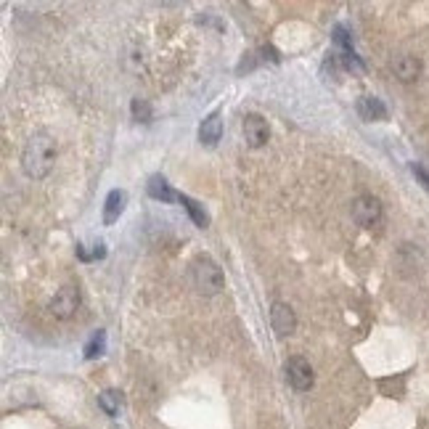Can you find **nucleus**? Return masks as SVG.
I'll return each mask as SVG.
<instances>
[{"label": "nucleus", "mask_w": 429, "mask_h": 429, "mask_svg": "<svg viewBox=\"0 0 429 429\" xmlns=\"http://www.w3.org/2000/svg\"><path fill=\"white\" fill-rule=\"evenodd\" d=\"M59 157V146H56V138L45 130H37L35 135H30L27 146L21 151V167L27 173V178L32 180H43Z\"/></svg>", "instance_id": "obj_1"}, {"label": "nucleus", "mask_w": 429, "mask_h": 429, "mask_svg": "<svg viewBox=\"0 0 429 429\" xmlns=\"http://www.w3.org/2000/svg\"><path fill=\"white\" fill-rule=\"evenodd\" d=\"M191 283L199 295L215 297L225 289V276H222L220 265L215 260H209L204 254H199L191 263Z\"/></svg>", "instance_id": "obj_2"}, {"label": "nucleus", "mask_w": 429, "mask_h": 429, "mask_svg": "<svg viewBox=\"0 0 429 429\" xmlns=\"http://www.w3.org/2000/svg\"><path fill=\"white\" fill-rule=\"evenodd\" d=\"M350 215H353V220H356L360 228H376V225L382 222V218H385V209H382V202H379L376 196L363 193V196L353 199Z\"/></svg>", "instance_id": "obj_3"}, {"label": "nucleus", "mask_w": 429, "mask_h": 429, "mask_svg": "<svg viewBox=\"0 0 429 429\" xmlns=\"http://www.w3.org/2000/svg\"><path fill=\"white\" fill-rule=\"evenodd\" d=\"M80 308V289L77 286H64L59 289L56 295L51 297V302H48V313L56 318V321H67V318H72L74 313Z\"/></svg>", "instance_id": "obj_4"}, {"label": "nucleus", "mask_w": 429, "mask_h": 429, "mask_svg": "<svg viewBox=\"0 0 429 429\" xmlns=\"http://www.w3.org/2000/svg\"><path fill=\"white\" fill-rule=\"evenodd\" d=\"M283 371H286V382L295 387L297 392H308L315 382V374H313V366L299 356H292L286 363H283Z\"/></svg>", "instance_id": "obj_5"}, {"label": "nucleus", "mask_w": 429, "mask_h": 429, "mask_svg": "<svg viewBox=\"0 0 429 429\" xmlns=\"http://www.w3.org/2000/svg\"><path fill=\"white\" fill-rule=\"evenodd\" d=\"M241 130H244V141L252 148L265 146L268 138H270V128H268V122L260 114H247L244 122H241Z\"/></svg>", "instance_id": "obj_6"}, {"label": "nucleus", "mask_w": 429, "mask_h": 429, "mask_svg": "<svg viewBox=\"0 0 429 429\" xmlns=\"http://www.w3.org/2000/svg\"><path fill=\"white\" fill-rule=\"evenodd\" d=\"M389 69L400 82H416L421 77V61L411 56V53H398L389 61Z\"/></svg>", "instance_id": "obj_7"}, {"label": "nucleus", "mask_w": 429, "mask_h": 429, "mask_svg": "<svg viewBox=\"0 0 429 429\" xmlns=\"http://www.w3.org/2000/svg\"><path fill=\"white\" fill-rule=\"evenodd\" d=\"M270 324H273V331L279 337H289V334H295L297 329V315L286 302H273V308H270Z\"/></svg>", "instance_id": "obj_8"}, {"label": "nucleus", "mask_w": 429, "mask_h": 429, "mask_svg": "<svg viewBox=\"0 0 429 429\" xmlns=\"http://www.w3.org/2000/svg\"><path fill=\"white\" fill-rule=\"evenodd\" d=\"M222 135V119L218 112H212L204 122H202V128H199V141L204 143V146H215L218 141H220Z\"/></svg>", "instance_id": "obj_9"}, {"label": "nucleus", "mask_w": 429, "mask_h": 429, "mask_svg": "<svg viewBox=\"0 0 429 429\" xmlns=\"http://www.w3.org/2000/svg\"><path fill=\"white\" fill-rule=\"evenodd\" d=\"M125 202H128L125 191H119V189L109 191V196H106V204H104V222L106 225L117 222V218L122 215V209H125Z\"/></svg>", "instance_id": "obj_10"}, {"label": "nucleus", "mask_w": 429, "mask_h": 429, "mask_svg": "<svg viewBox=\"0 0 429 429\" xmlns=\"http://www.w3.org/2000/svg\"><path fill=\"white\" fill-rule=\"evenodd\" d=\"M358 114H360L363 119H369V122H374V119H385L387 109L379 98H374V96H363V98L358 101Z\"/></svg>", "instance_id": "obj_11"}, {"label": "nucleus", "mask_w": 429, "mask_h": 429, "mask_svg": "<svg viewBox=\"0 0 429 429\" xmlns=\"http://www.w3.org/2000/svg\"><path fill=\"white\" fill-rule=\"evenodd\" d=\"M98 405H101V411H104L106 416H117L119 405H122V395H119L117 389H104V392L98 395Z\"/></svg>", "instance_id": "obj_12"}, {"label": "nucleus", "mask_w": 429, "mask_h": 429, "mask_svg": "<svg viewBox=\"0 0 429 429\" xmlns=\"http://www.w3.org/2000/svg\"><path fill=\"white\" fill-rule=\"evenodd\" d=\"M148 193H151L154 199H164V202H173V199H178V196H175V191L167 186V180H164V178H151V183H148Z\"/></svg>", "instance_id": "obj_13"}, {"label": "nucleus", "mask_w": 429, "mask_h": 429, "mask_svg": "<svg viewBox=\"0 0 429 429\" xmlns=\"http://www.w3.org/2000/svg\"><path fill=\"white\" fill-rule=\"evenodd\" d=\"M379 389L385 392L387 398H400V395H403V379H398V382H395V379H382V382H379Z\"/></svg>", "instance_id": "obj_14"}, {"label": "nucleus", "mask_w": 429, "mask_h": 429, "mask_svg": "<svg viewBox=\"0 0 429 429\" xmlns=\"http://www.w3.org/2000/svg\"><path fill=\"white\" fill-rule=\"evenodd\" d=\"M180 202H183V204H186V209L191 212V218H193V220H196V225H199V228H204V225H207V215H204L202 209L196 207V202H191V199H186V196H180Z\"/></svg>", "instance_id": "obj_15"}, {"label": "nucleus", "mask_w": 429, "mask_h": 429, "mask_svg": "<svg viewBox=\"0 0 429 429\" xmlns=\"http://www.w3.org/2000/svg\"><path fill=\"white\" fill-rule=\"evenodd\" d=\"M133 117L138 119V122H148V117H151V109H148L146 101L135 98V101H133Z\"/></svg>", "instance_id": "obj_16"}, {"label": "nucleus", "mask_w": 429, "mask_h": 429, "mask_svg": "<svg viewBox=\"0 0 429 429\" xmlns=\"http://www.w3.org/2000/svg\"><path fill=\"white\" fill-rule=\"evenodd\" d=\"M101 350H104V334H96V337H93V342L88 344V350H85V358L101 356Z\"/></svg>", "instance_id": "obj_17"}]
</instances>
